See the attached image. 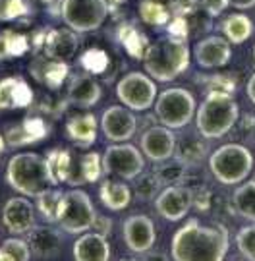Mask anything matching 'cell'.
<instances>
[{
    "label": "cell",
    "mask_w": 255,
    "mask_h": 261,
    "mask_svg": "<svg viewBox=\"0 0 255 261\" xmlns=\"http://www.w3.org/2000/svg\"><path fill=\"white\" fill-rule=\"evenodd\" d=\"M29 14L27 0H0V21H14Z\"/></svg>",
    "instance_id": "cell-39"
},
{
    "label": "cell",
    "mask_w": 255,
    "mask_h": 261,
    "mask_svg": "<svg viewBox=\"0 0 255 261\" xmlns=\"http://www.w3.org/2000/svg\"><path fill=\"white\" fill-rule=\"evenodd\" d=\"M81 62H83L85 72H89V74H101V72H104V68H106L108 56L104 55L103 50H99V48H91V50H87L83 55Z\"/></svg>",
    "instance_id": "cell-41"
},
{
    "label": "cell",
    "mask_w": 255,
    "mask_h": 261,
    "mask_svg": "<svg viewBox=\"0 0 255 261\" xmlns=\"http://www.w3.org/2000/svg\"><path fill=\"white\" fill-rule=\"evenodd\" d=\"M162 182L159 180V176L155 174V170L153 172H141V174H137V176L133 178V190H135V196L143 199V201H151L155 197L159 196V192H161Z\"/></svg>",
    "instance_id": "cell-35"
},
{
    "label": "cell",
    "mask_w": 255,
    "mask_h": 261,
    "mask_svg": "<svg viewBox=\"0 0 255 261\" xmlns=\"http://www.w3.org/2000/svg\"><path fill=\"white\" fill-rule=\"evenodd\" d=\"M2 223L8 232L27 236L29 230L37 224L35 203H31L27 196L10 197L2 207Z\"/></svg>",
    "instance_id": "cell-14"
},
{
    "label": "cell",
    "mask_w": 255,
    "mask_h": 261,
    "mask_svg": "<svg viewBox=\"0 0 255 261\" xmlns=\"http://www.w3.org/2000/svg\"><path fill=\"white\" fill-rule=\"evenodd\" d=\"M31 259L27 240L23 238H8L0 244V261H27Z\"/></svg>",
    "instance_id": "cell-36"
},
{
    "label": "cell",
    "mask_w": 255,
    "mask_h": 261,
    "mask_svg": "<svg viewBox=\"0 0 255 261\" xmlns=\"http://www.w3.org/2000/svg\"><path fill=\"white\" fill-rule=\"evenodd\" d=\"M4 140H6V145L12 147V149H18V147H25V145H33L37 143V140L27 132V128L21 124H16V126H10L6 134H4Z\"/></svg>",
    "instance_id": "cell-38"
},
{
    "label": "cell",
    "mask_w": 255,
    "mask_h": 261,
    "mask_svg": "<svg viewBox=\"0 0 255 261\" xmlns=\"http://www.w3.org/2000/svg\"><path fill=\"white\" fill-rule=\"evenodd\" d=\"M99 122L93 112H81V114H74L72 118L66 122V136L70 141H74L77 147L87 149L89 145H93L97 141V134H99Z\"/></svg>",
    "instance_id": "cell-23"
},
{
    "label": "cell",
    "mask_w": 255,
    "mask_h": 261,
    "mask_svg": "<svg viewBox=\"0 0 255 261\" xmlns=\"http://www.w3.org/2000/svg\"><path fill=\"white\" fill-rule=\"evenodd\" d=\"M137 12L147 25H168V21L174 18V0H141Z\"/></svg>",
    "instance_id": "cell-26"
},
{
    "label": "cell",
    "mask_w": 255,
    "mask_h": 261,
    "mask_svg": "<svg viewBox=\"0 0 255 261\" xmlns=\"http://www.w3.org/2000/svg\"><path fill=\"white\" fill-rule=\"evenodd\" d=\"M132 188L126 182H120V178L106 176L101 182L99 188V197L101 203L110 211H122L132 203Z\"/></svg>",
    "instance_id": "cell-25"
},
{
    "label": "cell",
    "mask_w": 255,
    "mask_h": 261,
    "mask_svg": "<svg viewBox=\"0 0 255 261\" xmlns=\"http://www.w3.org/2000/svg\"><path fill=\"white\" fill-rule=\"evenodd\" d=\"M27 2H35V4H52V2H54V0H27Z\"/></svg>",
    "instance_id": "cell-49"
},
{
    "label": "cell",
    "mask_w": 255,
    "mask_h": 261,
    "mask_svg": "<svg viewBox=\"0 0 255 261\" xmlns=\"http://www.w3.org/2000/svg\"><path fill=\"white\" fill-rule=\"evenodd\" d=\"M29 50V39L23 33L18 31H0V60H8V58H18L25 55Z\"/></svg>",
    "instance_id": "cell-32"
},
{
    "label": "cell",
    "mask_w": 255,
    "mask_h": 261,
    "mask_svg": "<svg viewBox=\"0 0 255 261\" xmlns=\"http://www.w3.org/2000/svg\"><path fill=\"white\" fill-rule=\"evenodd\" d=\"M240 118V107L232 93L207 91L195 111V128L205 140L224 138L234 130Z\"/></svg>",
    "instance_id": "cell-3"
},
{
    "label": "cell",
    "mask_w": 255,
    "mask_h": 261,
    "mask_svg": "<svg viewBox=\"0 0 255 261\" xmlns=\"http://www.w3.org/2000/svg\"><path fill=\"white\" fill-rule=\"evenodd\" d=\"M103 87L95 80V74L81 72V74L70 75L68 84V101L79 109H89L101 101Z\"/></svg>",
    "instance_id": "cell-20"
},
{
    "label": "cell",
    "mask_w": 255,
    "mask_h": 261,
    "mask_svg": "<svg viewBox=\"0 0 255 261\" xmlns=\"http://www.w3.org/2000/svg\"><path fill=\"white\" fill-rule=\"evenodd\" d=\"M230 6H234L238 10H249L255 6V0H228Z\"/></svg>",
    "instance_id": "cell-45"
},
{
    "label": "cell",
    "mask_w": 255,
    "mask_h": 261,
    "mask_svg": "<svg viewBox=\"0 0 255 261\" xmlns=\"http://www.w3.org/2000/svg\"><path fill=\"white\" fill-rule=\"evenodd\" d=\"M220 29H222L224 37L232 45H242V43H246L247 39L253 35L255 25L251 18L246 16V14H230L228 18H224Z\"/></svg>",
    "instance_id": "cell-27"
},
{
    "label": "cell",
    "mask_w": 255,
    "mask_h": 261,
    "mask_svg": "<svg viewBox=\"0 0 255 261\" xmlns=\"http://www.w3.org/2000/svg\"><path fill=\"white\" fill-rule=\"evenodd\" d=\"M199 6L205 10L207 16L215 18L218 14H222L226 6H230V2L228 0H199Z\"/></svg>",
    "instance_id": "cell-42"
},
{
    "label": "cell",
    "mask_w": 255,
    "mask_h": 261,
    "mask_svg": "<svg viewBox=\"0 0 255 261\" xmlns=\"http://www.w3.org/2000/svg\"><path fill=\"white\" fill-rule=\"evenodd\" d=\"M101 130L104 138L112 143H122L130 141L135 136V132L139 130V120L135 116L132 109H128L126 105H110L101 116Z\"/></svg>",
    "instance_id": "cell-11"
},
{
    "label": "cell",
    "mask_w": 255,
    "mask_h": 261,
    "mask_svg": "<svg viewBox=\"0 0 255 261\" xmlns=\"http://www.w3.org/2000/svg\"><path fill=\"white\" fill-rule=\"evenodd\" d=\"M176 143H178V138L174 130L159 124V126H149L143 132L141 140H139V149L145 155V159H149L151 163H161V161L174 157Z\"/></svg>",
    "instance_id": "cell-15"
},
{
    "label": "cell",
    "mask_w": 255,
    "mask_h": 261,
    "mask_svg": "<svg viewBox=\"0 0 255 261\" xmlns=\"http://www.w3.org/2000/svg\"><path fill=\"white\" fill-rule=\"evenodd\" d=\"M232 43L226 37L220 35H209V37L197 41L193 47V58L199 68L203 70H213V68H222L230 62L232 58Z\"/></svg>",
    "instance_id": "cell-16"
},
{
    "label": "cell",
    "mask_w": 255,
    "mask_h": 261,
    "mask_svg": "<svg viewBox=\"0 0 255 261\" xmlns=\"http://www.w3.org/2000/svg\"><path fill=\"white\" fill-rule=\"evenodd\" d=\"M27 244L31 250V257L35 259H50L60 253L62 246V228H54L52 223L33 226L27 232Z\"/></svg>",
    "instance_id": "cell-18"
},
{
    "label": "cell",
    "mask_w": 255,
    "mask_h": 261,
    "mask_svg": "<svg viewBox=\"0 0 255 261\" xmlns=\"http://www.w3.org/2000/svg\"><path fill=\"white\" fill-rule=\"evenodd\" d=\"M253 60H255V45H253Z\"/></svg>",
    "instance_id": "cell-50"
},
{
    "label": "cell",
    "mask_w": 255,
    "mask_h": 261,
    "mask_svg": "<svg viewBox=\"0 0 255 261\" xmlns=\"http://www.w3.org/2000/svg\"><path fill=\"white\" fill-rule=\"evenodd\" d=\"M118 39H120V43L126 47V50H128L130 55L143 60L145 50L149 47V41H147V37L143 35L141 31H137V29L132 28V25H124V28L118 31Z\"/></svg>",
    "instance_id": "cell-34"
},
{
    "label": "cell",
    "mask_w": 255,
    "mask_h": 261,
    "mask_svg": "<svg viewBox=\"0 0 255 261\" xmlns=\"http://www.w3.org/2000/svg\"><path fill=\"white\" fill-rule=\"evenodd\" d=\"M108 16L104 0H60V18L76 33L97 31Z\"/></svg>",
    "instance_id": "cell-8"
},
{
    "label": "cell",
    "mask_w": 255,
    "mask_h": 261,
    "mask_svg": "<svg viewBox=\"0 0 255 261\" xmlns=\"http://www.w3.org/2000/svg\"><path fill=\"white\" fill-rule=\"evenodd\" d=\"M103 176V155L97 151L74 155L72 153V167L66 184L70 188H79L83 184H93Z\"/></svg>",
    "instance_id": "cell-19"
},
{
    "label": "cell",
    "mask_w": 255,
    "mask_h": 261,
    "mask_svg": "<svg viewBox=\"0 0 255 261\" xmlns=\"http://www.w3.org/2000/svg\"><path fill=\"white\" fill-rule=\"evenodd\" d=\"M110 226H112V223H110V219L108 217H101V215H97V219H95V224H93V230H97V232L101 234H110Z\"/></svg>",
    "instance_id": "cell-44"
},
{
    "label": "cell",
    "mask_w": 255,
    "mask_h": 261,
    "mask_svg": "<svg viewBox=\"0 0 255 261\" xmlns=\"http://www.w3.org/2000/svg\"><path fill=\"white\" fill-rule=\"evenodd\" d=\"M253 134H255V132H253Z\"/></svg>",
    "instance_id": "cell-51"
},
{
    "label": "cell",
    "mask_w": 255,
    "mask_h": 261,
    "mask_svg": "<svg viewBox=\"0 0 255 261\" xmlns=\"http://www.w3.org/2000/svg\"><path fill=\"white\" fill-rule=\"evenodd\" d=\"M195 80L205 85L207 91H222V93H232L236 91V82L228 75H207V77H201L195 75Z\"/></svg>",
    "instance_id": "cell-40"
},
{
    "label": "cell",
    "mask_w": 255,
    "mask_h": 261,
    "mask_svg": "<svg viewBox=\"0 0 255 261\" xmlns=\"http://www.w3.org/2000/svg\"><path fill=\"white\" fill-rule=\"evenodd\" d=\"M174 157L180 159L186 167L195 168L201 167L203 161L209 159V145L207 140L201 136V134H189L186 138L178 140L176 143V151H174Z\"/></svg>",
    "instance_id": "cell-24"
},
{
    "label": "cell",
    "mask_w": 255,
    "mask_h": 261,
    "mask_svg": "<svg viewBox=\"0 0 255 261\" xmlns=\"http://www.w3.org/2000/svg\"><path fill=\"white\" fill-rule=\"evenodd\" d=\"M97 219V211L87 192L79 188H70L64 192L60 209H58L56 224L66 234H83L91 230Z\"/></svg>",
    "instance_id": "cell-7"
},
{
    "label": "cell",
    "mask_w": 255,
    "mask_h": 261,
    "mask_svg": "<svg viewBox=\"0 0 255 261\" xmlns=\"http://www.w3.org/2000/svg\"><path fill=\"white\" fill-rule=\"evenodd\" d=\"M232 209L238 217L255 223V180L238 184L232 194Z\"/></svg>",
    "instance_id": "cell-28"
},
{
    "label": "cell",
    "mask_w": 255,
    "mask_h": 261,
    "mask_svg": "<svg viewBox=\"0 0 255 261\" xmlns=\"http://www.w3.org/2000/svg\"><path fill=\"white\" fill-rule=\"evenodd\" d=\"M33 75L37 77L41 84L48 85L50 89H56L70 75V68H68V62H60V60H50L48 58V62L33 66Z\"/></svg>",
    "instance_id": "cell-30"
},
{
    "label": "cell",
    "mask_w": 255,
    "mask_h": 261,
    "mask_svg": "<svg viewBox=\"0 0 255 261\" xmlns=\"http://www.w3.org/2000/svg\"><path fill=\"white\" fill-rule=\"evenodd\" d=\"M122 236L126 248L133 255H145L151 252L157 242V228H155L151 217L130 215L122 224Z\"/></svg>",
    "instance_id": "cell-13"
},
{
    "label": "cell",
    "mask_w": 255,
    "mask_h": 261,
    "mask_svg": "<svg viewBox=\"0 0 255 261\" xmlns=\"http://www.w3.org/2000/svg\"><path fill=\"white\" fill-rule=\"evenodd\" d=\"M6 147H8V145H6V140H4V136L0 134V157L4 155V151H6Z\"/></svg>",
    "instance_id": "cell-48"
},
{
    "label": "cell",
    "mask_w": 255,
    "mask_h": 261,
    "mask_svg": "<svg viewBox=\"0 0 255 261\" xmlns=\"http://www.w3.org/2000/svg\"><path fill=\"white\" fill-rule=\"evenodd\" d=\"M124 0H104V4H106V8H108V12L110 10H116L120 4H122Z\"/></svg>",
    "instance_id": "cell-47"
},
{
    "label": "cell",
    "mask_w": 255,
    "mask_h": 261,
    "mask_svg": "<svg viewBox=\"0 0 255 261\" xmlns=\"http://www.w3.org/2000/svg\"><path fill=\"white\" fill-rule=\"evenodd\" d=\"M72 255L76 261H106L110 259V244L104 234L97 232V230H87V232L79 234L74 248H72Z\"/></svg>",
    "instance_id": "cell-21"
},
{
    "label": "cell",
    "mask_w": 255,
    "mask_h": 261,
    "mask_svg": "<svg viewBox=\"0 0 255 261\" xmlns=\"http://www.w3.org/2000/svg\"><path fill=\"white\" fill-rule=\"evenodd\" d=\"M145 170V155L132 143H110L103 153L104 176L133 180Z\"/></svg>",
    "instance_id": "cell-9"
},
{
    "label": "cell",
    "mask_w": 255,
    "mask_h": 261,
    "mask_svg": "<svg viewBox=\"0 0 255 261\" xmlns=\"http://www.w3.org/2000/svg\"><path fill=\"white\" fill-rule=\"evenodd\" d=\"M33 103V91L19 75L0 80V111L25 109Z\"/></svg>",
    "instance_id": "cell-22"
},
{
    "label": "cell",
    "mask_w": 255,
    "mask_h": 261,
    "mask_svg": "<svg viewBox=\"0 0 255 261\" xmlns=\"http://www.w3.org/2000/svg\"><path fill=\"white\" fill-rule=\"evenodd\" d=\"M197 103L189 89L184 87H168L157 95L155 101V116L159 124L170 130H182L195 118Z\"/></svg>",
    "instance_id": "cell-6"
},
{
    "label": "cell",
    "mask_w": 255,
    "mask_h": 261,
    "mask_svg": "<svg viewBox=\"0 0 255 261\" xmlns=\"http://www.w3.org/2000/svg\"><path fill=\"white\" fill-rule=\"evenodd\" d=\"M6 182L12 190L27 197H37L45 190L54 186L48 176L47 159L31 151L10 157L6 165Z\"/></svg>",
    "instance_id": "cell-4"
},
{
    "label": "cell",
    "mask_w": 255,
    "mask_h": 261,
    "mask_svg": "<svg viewBox=\"0 0 255 261\" xmlns=\"http://www.w3.org/2000/svg\"><path fill=\"white\" fill-rule=\"evenodd\" d=\"M246 93H247V99L255 105V74H251V75H249V80H247Z\"/></svg>",
    "instance_id": "cell-46"
},
{
    "label": "cell",
    "mask_w": 255,
    "mask_h": 261,
    "mask_svg": "<svg viewBox=\"0 0 255 261\" xmlns=\"http://www.w3.org/2000/svg\"><path fill=\"white\" fill-rule=\"evenodd\" d=\"M191 207H193V190L184 182L164 186V190H161L159 196L155 197L157 213L168 223L182 221L189 213Z\"/></svg>",
    "instance_id": "cell-12"
},
{
    "label": "cell",
    "mask_w": 255,
    "mask_h": 261,
    "mask_svg": "<svg viewBox=\"0 0 255 261\" xmlns=\"http://www.w3.org/2000/svg\"><path fill=\"white\" fill-rule=\"evenodd\" d=\"M45 159H47L48 176L52 180V184L54 186L66 184L70 167H72V151L64 147H54L45 155Z\"/></svg>",
    "instance_id": "cell-29"
},
{
    "label": "cell",
    "mask_w": 255,
    "mask_h": 261,
    "mask_svg": "<svg viewBox=\"0 0 255 261\" xmlns=\"http://www.w3.org/2000/svg\"><path fill=\"white\" fill-rule=\"evenodd\" d=\"M191 50L186 39L180 37H161L149 47L143 56V68L153 80L168 84L184 74L189 68Z\"/></svg>",
    "instance_id": "cell-2"
},
{
    "label": "cell",
    "mask_w": 255,
    "mask_h": 261,
    "mask_svg": "<svg viewBox=\"0 0 255 261\" xmlns=\"http://www.w3.org/2000/svg\"><path fill=\"white\" fill-rule=\"evenodd\" d=\"M209 170L224 186L242 184L253 170V153L242 143H224L209 153Z\"/></svg>",
    "instance_id": "cell-5"
},
{
    "label": "cell",
    "mask_w": 255,
    "mask_h": 261,
    "mask_svg": "<svg viewBox=\"0 0 255 261\" xmlns=\"http://www.w3.org/2000/svg\"><path fill=\"white\" fill-rule=\"evenodd\" d=\"M157 84L147 72H130L116 84V97L133 112H147L157 101Z\"/></svg>",
    "instance_id": "cell-10"
},
{
    "label": "cell",
    "mask_w": 255,
    "mask_h": 261,
    "mask_svg": "<svg viewBox=\"0 0 255 261\" xmlns=\"http://www.w3.org/2000/svg\"><path fill=\"white\" fill-rule=\"evenodd\" d=\"M236 248L242 257L255 261V223L242 226L236 234Z\"/></svg>",
    "instance_id": "cell-37"
},
{
    "label": "cell",
    "mask_w": 255,
    "mask_h": 261,
    "mask_svg": "<svg viewBox=\"0 0 255 261\" xmlns=\"http://www.w3.org/2000/svg\"><path fill=\"white\" fill-rule=\"evenodd\" d=\"M230 248V236L222 224H201L189 219L172 236L170 253L176 261H222Z\"/></svg>",
    "instance_id": "cell-1"
},
{
    "label": "cell",
    "mask_w": 255,
    "mask_h": 261,
    "mask_svg": "<svg viewBox=\"0 0 255 261\" xmlns=\"http://www.w3.org/2000/svg\"><path fill=\"white\" fill-rule=\"evenodd\" d=\"M199 0H174V16L189 18L191 14L197 12Z\"/></svg>",
    "instance_id": "cell-43"
},
{
    "label": "cell",
    "mask_w": 255,
    "mask_h": 261,
    "mask_svg": "<svg viewBox=\"0 0 255 261\" xmlns=\"http://www.w3.org/2000/svg\"><path fill=\"white\" fill-rule=\"evenodd\" d=\"M62 196H64V192L58 190V186H52L35 197V209H37V215L43 217L45 223L56 224V217H58V209H60Z\"/></svg>",
    "instance_id": "cell-31"
},
{
    "label": "cell",
    "mask_w": 255,
    "mask_h": 261,
    "mask_svg": "<svg viewBox=\"0 0 255 261\" xmlns=\"http://www.w3.org/2000/svg\"><path fill=\"white\" fill-rule=\"evenodd\" d=\"M188 170H189V167H186L180 159L170 157V159H166V161L157 163L155 174L159 176V180L162 182V186H172V184H182V182L186 180Z\"/></svg>",
    "instance_id": "cell-33"
},
{
    "label": "cell",
    "mask_w": 255,
    "mask_h": 261,
    "mask_svg": "<svg viewBox=\"0 0 255 261\" xmlns=\"http://www.w3.org/2000/svg\"><path fill=\"white\" fill-rule=\"evenodd\" d=\"M43 50L50 60L70 62L79 50V39L74 29L66 25L64 29H48L43 37Z\"/></svg>",
    "instance_id": "cell-17"
}]
</instances>
